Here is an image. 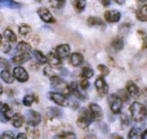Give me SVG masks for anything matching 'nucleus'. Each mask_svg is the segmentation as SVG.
Masks as SVG:
<instances>
[{
    "label": "nucleus",
    "mask_w": 147,
    "mask_h": 139,
    "mask_svg": "<svg viewBox=\"0 0 147 139\" xmlns=\"http://www.w3.org/2000/svg\"><path fill=\"white\" fill-rule=\"evenodd\" d=\"M50 83L51 87L54 90H56L57 92L62 93L64 95H68L70 93L69 85L60 76H52V77H50Z\"/></svg>",
    "instance_id": "f257e3e1"
},
{
    "label": "nucleus",
    "mask_w": 147,
    "mask_h": 139,
    "mask_svg": "<svg viewBox=\"0 0 147 139\" xmlns=\"http://www.w3.org/2000/svg\"><path fill=\"white\" fill-rule=\"evenodd\" d=\"M130 113L134 121L141 122L146 117V107L139 102H133L130 106Z\"/></svg>",
    "instance_id": "f03ea898"
},
{
    "label": "nucleus",
    "mask_w": 147,
    "mask_h": 139,
    "mask_svg": "<svg viewBox=\"0 0 147 139\" xmlns=\"http://www.w3.org/2000/svg\"><path fill=\"white\" fill-rule=\"evenodd\" d=\"M108 104L113 113L119 114L123 106V101L117 94H111L108 97Z\"/></svg>",
    "instance_id": "7ed1b4c3"
},
{
    "label": "nucleus",
    "mask_w": 147,
    "mask_h": 139,
    "mask_svg": "<svg viewBox=\"0 0 147 139\" xmlns=\"http://www.w3.org/2000/svg\"><path fill=\"white\" fill-rule=\"evenodd\" d=\"M91 122H92V119H91L89 110H86L85 108H82L79 117H78L77 121H76L78 127L81 128V129H85V128H87L90 125Z\"/></svg>",
    "instance_id": "20e7f679"
},
{
    "label": "nucleus",
    "mask_w": 147,
    "mask_h": 139,
    "mask_svg": "<svg viewBox=\"0 0 147 139\" xmlns=\"http://www.w3.org/2000/svg\"><path fill=\"white\" fill-rule=\"evenodd\" d=\"M48 97L49 99L53 101L54 103H56L57 105L60 106H69V100L66 98V96L62 93L59 92H49L48 93Z\"/></svg>",
    "instance_id": "39448f33"
},
{
    "label": "nucleus",
    "mask_w": 147,
    "mask_h": 139,
    "mask_svg": "<svg viewBox=\"0 0 147 139\" xmlns=\"http://www.w3.org/2000/svg\"><path fill=\"white\" fill-rule=\"evenodd\" d=\"M89 113H90L92 121L99 122L102 120L103 118L102 110H101V107L98 104H96V103H90L89 104Z\"/></svg>",
    "instance_id": "423d86ee"
},
{
    "label": "nucleus",
    "mask_w": 147,
    "mask_h": 139,
    "mask_svg": "<svg viewBox=\"0 0 147 139\" xmlns=\"http://www.w3.org/2000/svg\"><path fill=\"white\" fill-rule=\"evenodd\" d=\"M27 123V125L37 126L41 122V116L38 112L28 110L25 114V119H24Z\"/></svg>",
    "instance_id": "0eeeda50"
},
{
    "label": "nucleus",
    "mask_w": 147,
    "mask_h": 139,
    "mask_svg": "<svg viewBox=\"0 0 147 139\" xmlns=\"http://www.w3.org/2000/svg\"><path fill=\"white\" fill-rule=\"evenodd\" d=\"M95 88H96L97 92L100 96H105V95L108 93L109 91V87L107 83L105 82V80L103 79L102 76L98 77L95 81Z\"/></svg>",
    "instance_id": "6e6552de"
},
{
    "label": "nucleus",
    "mask_w": 147,
    "mask_h": 139,
    "mask_svg": "<svg viewBox=\"0 0 147 139\" xmlns=\"http://www.w3.org/2000/svg\"><path fill=\"white\" fill-rule=\"evenodd\" d=\"M13 76L15 79H17L19 82H26L29 78V75H28L27 71L24 69L21 66H16L13 69Z\"/></svg>",
    "instance_id": "1a4fd4ad"
},
{
    "label": "nucleus",
    "mask_w": 147,
    "mask_h": 139,
    "mask_svg": "<svg viewBox=\"0 0 147 139\" xmlns=\"http://www.w3.org/2000/svg\"><path fill=\"white\" fill-rule=\"evenodd\" d=\"M37 13H38L39 17L43 20L46 23H55V18L52 16L51 12L49 11L47 8L45 7H41L37 10Z\"/></svg>",
    "instance_id": "9d476101"
},
{
    "label": "nucleus",
    "mask_w": 147,
    "mask_h": 139,
    "mask_svg": "<svg viewBox=\"0 0 147 139\" xmlns=\"http://www.w3.org/2000/svg\"><path fill=\"white\" fill-rule=\"evenodd\" d=\"M55 54H56L60 59L67 58L70 54V46L68 44H61L58 45L55 49Z\"/></svg>",
    "instance_id": "9b49d317"
},
{
    "label": "nucleus",
    "mask_w": 147,
    "mask_h": 139,
    "mask_svg": "<svg viewBox=\"0 0 147 139\" xmlns=\"http://www.w3.org/2000/svg\"><path fill=\"white\" fill-rule=\"evenodd\" d=\"M105 20L109 23H115V22H118L121 18V14H120L119 11L117 10H109V11H106L104 14Z\"/></svg>",
    "instance_id": "f8f14e48"
},
{
    "label": "nucleus",
    "mask_w": 147,
    "mask_h": 139,
    "mask_svg": "<svg viewBox=\"0 0 147 139\" xmlns=\"http://www.w3.org/2000/svg\"><path fill=\"white\" fill-rule=\"evenodd\" d=\"M69 88H70V93H72V94L75 97H77L78 99H80V100H85L86 99V95L81 93V91H80V89H79V85H78L77 82H75V81L71 82L69 85Z\"/></svg>",
    "instance_id": "ddd939ff"
},
{
    "label": "nucleus",
    "mask_w": 147,
    "mask_h": 139,
    "mask_svg": "<svg viewBox=\"0 0 147 139\" xmlns=\"http://www.w3.org/2000/svg\"><path fill=\"white\" fill-rule=\"evenodd\" d=\"M31 58L30 52H24V53H19L16 56H14L12 58V62L16 65H21V64L25 63L26 61H28Z\"/></svg>",
    "instance_id": "4468645a"
},
{
    "label": "nucleus",
    "mask_w": 147,
    "mask_h": 139,
    "mask_svg": "<svg viewBox=\"0 0 147 139\" xmlns=\"http://www.w3.org/2000/svg\"><path fill=\"white\" fill-rule=\"evenodd\" d=\"M84 61V58H83V55L79 52H74L70 55V64L72 66H80Z\"/></svg>",
    "instance_id": "2eb2a0df"
},
{
    "label": "nucleus",
    "mask_w": 147,
    "mask_h": 139,
    "mask_svg": "<svg viewBox=\"0 0 147 139\" xmlns=\"http://www.w3.org/2000/svg\"><path fill=\"white\" fill-rule=\"evenodd\" d=\"M126 90L129 93L130 96H133V97L139 96V88H138L137 85L134 83L133 81H131V80L127 81V83H126Z\"/></svg>",
    "instance_id": "dca6fc26"
},
{
    "label": "nucleus",
    "mask_w": 147,
    "mask_h": 139,
    "mask_svg": "<svg viewBox=\"0 0 147 139\" xmlns=\"http://www.w3.org/2000/svg\"><path fill=\"white\" fill-rule=\"evenodd\" d=\"M20 4L14 0H0V8H10V9H17L20 8Z\"/></svg>",
    "instance_id": "f3484780"
},
{
    "label": "nucleus",
    "mask_w": 147,
    "mask_h": 139,
    "mask_svg": "<svg viewBox=\"0 0 147 139\" xmlns=\"http://www.w3.org/2000/svg\"><path fill=\"white\" fill-rule=\"evenodd\" d=\"M71 3L77 13H81L86 7V0H71Z\"/></svg>",
    "instance_id": "a211bd4d"
},
{
    "label": "nucleus",
    "mask_w": 147,
    "mask_h": 139,
    "mask_svg": "<svg viewBox=\"0 0 147 139\" xmlns=\"http://www.w3.org/2000/svg\"><path fill=\"white\" fill-rule=\"evenodd\" d=\"M11 122H12V125L16 128H20L24 123V117L19 113H16L13 114L11 117Z\"/></svg>",
    "instance_id": "6ab92c4d"
},
{
    "label": "nucleus",
    "mask_w": 147,
    "mask_h": 139,
    "mask_svg": "<svg viewBox=\"0 0 147 139\" xmlns=\"http://www.w3.org/2000/svg\"><path fill=\"white\" fill-rule=\"evenodd\" d=\"M110 46H111V48L113 49V51H115V52H118V51L122 50V49H123V46H124L123 39L120 38V37H117V38L113 39Z\"/></svg>",
    "instance_id": "aec40b11"
},
{
    "label": "nucleus",
    "mask_w": 147,
    "mask_h": 139,
    "mask_svg": "<svg viewBox=\"0 0 147 139\" xmlns=\"http://www.w3.org/2000/svg\"><path fill=\"white\" fill-rule=\"evenodd\" d=\"M0 76H1L2 80H3L4 82H6V83H13L14 81V76L11 74V72L9 71V70L7 69H4L1 71V73H0Z\"/></svg>",
    "instance_id": "412c9836"
},
{
    "label": "nucleus",
    "mask_w": 147,
    "mask_h": 139,
    "mask_svg": "<svg viewBox=\"0 0 147 139\" xmlns=\"http://www.w3.org/2000/svg\"><path fill=\"white\" fill-rule=\"evenodd\" d=\"M47 62H49L51 66H58L61 63V59L55 54V52H50L47 57Z\"/></svg>",
    "instance_id": "4be33fe9"
},
{
    "label": "nucleus",
    "mask_w": 147,
    "mask_h": 139,
    "mask_svg": "<svg viewBox=\"0 0 147 139\" xmlns=\"http://www.w3.org/2000/svg\"><path fill=\"white\" fill-rule=\"evenodd\" d=\"M32 53H33V56H34V58L36 59V61L38 62L39 64L43 65V64H46L47 63V56H45L42 52H41V51L34 50Z\"/></svg>",
    "instance_id": "5701e85b"
},
{
    "label": "nucleus",
    "mask_w": 147,
    "mask_h": 139,
    "mask_svg": "<svg viewBox=\"0 0 147 139\" xmlns=\"http://www.w3.org/2000/svg\"><path fill=\"white\" fill-rule=\"evenodd\" d=\"M16 51L19 53H24V52H31V45L27 42H21L18 43V45L16 46Z\"/></svg>",
    "instance_id": "b1692460"
},
{
    "label": "nucleus",
    "mask_w": 147,
    "mask_h": 139,
    "mask_svg": "<svg viewBox=\"0 0 147 139\" xmlns=\"http://www.w3.org/2000/svg\"><path fill=\"white\" fill-rule=\"evenodd\" d=\"M87 24L89 26H98V27L105 28V24L100 18L97 17H89L87 19Z\"/></svg>",
    "instance_id": "393cba45"
},
{
    "label": "nucleus",
    "mask_w": 147,
    "mask_h": 139,
    "mask_svg": "<svg viewBox=\"0 0 147 139\" xmlns=\"http://www.w3.org/2000/svg\"><path fill=\"white\" fill-rule=\"evenodd\" d=\"M0 112L3 114V116L6 118V119H7V121L9 119H11L12 115H13V111H12V109L10 108L8 104H3V105H2Z\"/></svg>",
    "instance_id": "a878e982"
},
{
    "label": "nucleus",
    "mask_w": 147,
    "mask_h": 139,
    "mask_svg": "<svg viewBox=\"0 0 147 139\" xmlns=\"http://www.w3.org/2000/svg\"><path fill=\"white\" fill-rule=\"evenodd\" d=\"M128 138H129V139H142L141 130H140L139 128H137V127H133L129 131Z\"/></svg>",
    "instance_id": "bb28decb"
},
{
    "label": "nucleus",
    "mask_w": 147,
    "mask_h": 139,
    "mask_svg": "<svg viewBox=\"0 0 147 139\" xmlns=\"http://www.w3.org/2000/svg\"><path fill=\"white\" fill-rule=\"evenodd\" d=\"M3 36L5 37V39L9 42H16L17 41V37H16L15 33L11 30V29H6L4 31Z\"/></svg>",
    "instance_id": "cd10ccee"
},
{
    "label": "nucleus",
    "mask_w": 147,
    "mask_h": 139,
    "mask_svg": "<svg viewBox=\"0 0 147 139\" xmlns=\"http://www.w3.org/2000/svg\"><path fill=\"white\" fill-rule=\"evenodd\" d=\"M136 15L140 21H147V5H144L143 7L140 8Z\"/></svg>",
    "instance_id": "c85d7f7f"
},
{
    "label": "nucleus",
    "mask_w": 147,
    "mask_h": 139,
    "mask_svg": "<svg viewBox=\"0 0 147 139\" xmlns=\"http://www.w3.org/2000/svg\"><path fill=\"white\" fill-rule=\"evenodd\" d=\"M27 133L29 134L32 138H38L39 137V130L37 129V126H32V125H27L26 127Z\"/></svg>",
    "instance_id": "c756f323"
},
{
    "label": "nucleus",
    "mask_w": 147,
    "mask_h": 139,
    "mask_svg": "<svg viewBox=\"0 0 147 139\" xmlns=\"http://www.w3.org/2000/svg\"><path fill=\"white\" fill-rule=\"evenodd\" d=\"M19 33L22 36L27 37L31 33V27L29 25H27V24H21L19 26Z\"/></svg>",
    "instance_id": "7c9ffc66"
},
{
    "label": "nucleus",
    "mask_w": 147,
    "mask_h": 139,
    "mask_svg": "<svg viewBox=\"0 0 147 139\" xmlns=\"http://www.w3.org/2000/svg\"><path fill=\"white\" fill-rule=\"evenodd\" d=\"M66 0H49V3H50L51 7L54 8V9H60L65 5Z\"/></svg>",
    "instance_id": "2f4dec72"
},
{
    "label": "nucleus",
    "mask_w": 147,
    "mask_h": 139,
    "mask_svg": "<svg viewBox=\"0 0 147 139\" xmlns=\"http://www.w3.org/2000/svg\"><path fill=\"white\" fill-rule=\"evenodd\" d=\"M94 75V71H93L91 68L89 67H83L81 71V76L82 78H86V79H89V78L93 77Z\"/></svg>",
    "instance_id": "473e14b6"
},
{
    "label": "nucleus",
    "mask_w": 147,
    "mask_h": 139,
    "mask_svg": "<svg viewBox=\"0 0 147 139\" xmlns=\"http://www.w3.org/2000/svg\"><path fill=\"white\" fill-rule=\"evenodd\" d=\"M55 139H76L75 134L72 132H62L54 137Z\"/></svg>",
    "instance_id": "72a5a7b5"
},
{
    "label": "nucleus",
    "mask_w": 147,
    "mask_h": 139,
    "mask_svg": "<svg viewBox=\"0 0 147 139\" xmlns=\"http://www.w3.org/2000/svg\"><path fill=\"white\" fill-rule=\"evenodd\" d=\"M137 34L140 36V38L142 39V48L146 49L147 48V34L144 31L142 30H138L137 31Z\"/></svg>",
    "instance_id": "f704fd0d"
},
{
    "label": "nucleus",
    "mask_w": 147,
    "mask_h": 139,
    "mask_svg": "<svg viewBox=\"0 0 147 139\" xmlns=\"http://www.w3.org/2000/svg\"><path fill=\"white\" fill-rule=\"evenodd\" d=\"M48 114L51 117H60L62 115V111L58 108H55V107H51L49 108Z\"/></svg>",
    "instance_id": "c9c22d12"
},
{
    "label": "nucleus",
    "mask_w": 147,
    "mask_h": 139,
    "mask_svg": "<svg viewBox=\"0 0 147 139\" xmlns=\"http://www.w3.org/2000/svg\"><path fill=\"white\" fill-rule=\"evenodd\" d=\"M33 102H34V96H32V95H26L23 98V104L27 107L31 106Z\"/></svg>",
    "instance_id": "e433bc0d"
},
{
    "label": "nucleus",
    "mask_w": 147,
    "mask_h": 139,
    "mask_svg": "<svg viewBox=\"0 0 147 139\" xmlns=\"http://www.w3.org/2000/svg\"><path fill=\"white\" fill-rule=\"evenodd\" d=\"M117 95L122 99V101H124V102H128V101H129V93H127L125 90H120Z\"/></svg>",
    "instance_id": "4c0bfd02"
},
{
    "label": "nucleus",
    "mask_w": 147,
    "mask_h": 139,
    "mask_svg": "<svg viewBox=\"0 0 147 139\" xmlns=\"http://www.w3.org/2000/svg\"><path fill=\"white\" fill-rule=\"evenodd\" d=\"M0 66H1L2 68H4V69H10V67H11V64H10V62L8 61L7 59H5V58H0Z\"/></svg>",
    "instance_id": "58836bf2"
},
{
    "label": "nucleus",
    "mask_w": 147,
    "mask_h": 139,
    "mask_svg": "<svg viewBox=\"0 0 147 139\" xmlns=\"http://www.w3.org/2000/svg\"><path fill=\"white\" fill-rule=\"evenodd\" d=\"M2 44V51L4 53H9L10 50H11V45H10V42L9 41L6 40L4 43H1Z\"/></svg>",
    "instance_id": "ea45409f"
},
{
    "label": "nucleus",
    "mask_w": 147,
    "mask_h": 139,
    "mask_svg": "<svg viewBox=\"0 0 147 139\" xmlns=\"http://www.w3.org/2000/svg\"><path fill=\"white\" fill-rule=\"evenodd\" d=\"M98 70L100 71L101 76H106L109 74V69L105 65H98Z\"/></svg>",
    "instance_id": "a19ab883"
},
{
    "label": "nucleus",
    "mask_w": 147,
    "mask_h": 139,
    "mask_svg": "<svg viewBox=\"0 0 147 139\" xmlns=\"http://www.w3.org/2000/svg\"><path fill=\"white\" fill-rule=\"evenodd\" d=\"M79 87L81 89H83V90H86V89L89 87V82H88V79H86V78H82L81 79V82H80V85Z\"/></svg>",
    "instance_id": "79ce46f5"
},
{
    "label": "nucleus",
    "mask_w": 147,
    "mask_h": 139,
    "mask_svg": "<svg viewBox=\"0 0 147 139\" xmlns=\"http://www.w3.org/2000/svg\"><path fill=\"white\" fill-rule=\"evenodd\" d=\"M121 122H122V124L125 126H128L130 124V120L126 114H122L121 115Z\"/></svg>",
    "instance_id": "37998d69"
},
{
    "label": "nucleus",
    "mask_w": 147,
    "mask_h": 139,
    "mask_svg": "<svg viewBox=\"0 0 147 139\" xmlns=\"http://www.w3.org/2000/svg\"><path fill=\"white\" fill-rule=\"evenodd\" d=\"M0 139H14V136L11 132H5L0 136Z\"/></svg>",
    "instance_id": "c03bdc74"
},
{
    "label": "nucleus",
    "mask_w": 147,
    "mask_h": 139,
    "mask_svg": "<svg viewBox=\"0 0 147 139\" xmlns=\"http://www.w3.org/2000/svg\"><path fill=\"white\" fill-rule=\"evenodd\" d=\"M15 139H27V134L26 133H19Z\"/></svg>",
    "instance_id": "a18cd8bd"
},
{
    "label": "nucleus",
    "mask_w": 147,
    "mask_h": 139,
    "mask_svg": "<svg viewBox=\"0 0 147 139\" xmlns=\"http://www.w3.org/2000/svg\"><path fill=\"white\" fill-rule=\"evenodd\" d=\"M101 2H102L103 6H105V7L110 5V0H101Z\"/></svg>",
    "instance_id": "49530a36"
},
{
    "label": "nucleus",
    "mask_w": 147,
    "mask_h": 139,
    "mask_svg": "<svg viewBox=\"0 0 147 139\" xmlns=\"http://www.w3.org/2000/svg\"><path fill=\"white\" fill-rule=\"evenodd\" d=\"M115 2H116L117 4H119V5H123L124 3H125V0H114Z\"/></svg>",
    "instance_id": "de8ad7c7"
},
{
    "label": "nucleus",
    "mask_w": 147,
    "mask_h": 139,
    "mask_svg": "<svg viewBox=\"0 0 147 139\" xmlns=\"http://www.w3.org/2000/svg\"><path fill=\"white\" fill-rule=\"evenodd\" d=\"M142 139H147V129L142 133Z\"/></svg>",
    "instance_id": "09e8293b"
},
{
    "label": "nucleus",
    "mask_w": 147,
    "mask_h": 139,
    "mask_svg": "<svg viewBox=\"0 0 147 139\" xmlns=\"http://www.w3.org/2000/svg\"><path fill=\"white\" fill-rule=\"evenodd\" d=\"M2 92H3V87H2V85L0 84V94H2Z\"/></svg>",
    "instance_id": "8fccbe9b"
},
{
    "label": "nucleus",
    "mask_w": 147,
    "mask_h": 139,
    "mask_svg": "<svg viewBox=\"0 0 147 139\" xmlns=\"http://www.w3.org/2000/svg\"><path fill=\"white\" fill-rule=\"evenodd\" d=\"M1 43H2V36H1V34H0V46H1Z\"/></svg>",
    "instance_id": "3c124183"
},
{
    "label": "nucleus",
    "mask_w": 147,
    "mask_h": 139,
    "mask_svg": "<svg viewBox=\"0 0 147 139\" xmlns=\"http://www.w3.org/2000/svg\"><path fill=\"white\" fill-rule=\"evenodd\" d=\"M116 139H124V138H123V137H121V136H118V137H117Z\"/></svg>",
    "instance_id": "603ef678"
},
{
    "label": "nucleus",
    "mask_w": 147,
    "mask_h": 139,
    "mask_svg": "<svg viewBox=\"0 0 147 139\" xmlns=\"http://www.w3.org/2000/svg\"><path fill=\"white\" fill-rule=\"evenodd\" d=\"M139 1H141V2H145V1H147V0H139Z\"/></svg>",
    "instance_id": "864d4df0"
},
{
    "label": "nucleus",
    "mask_w": 147,
    "mask_h": 139,
    "mask_svg": "<svg viewBox=\"0 0 147 139\" xmlns=\"http://www.w3.org/2000/svg\"><path fill=\"white\" fill-rule=\"evenodd\" d=\"M0 106H1V101H0Z\"/></svg>",
    "instance_id": "5fc2aeb1"
},
{
    "label": "nucleus",
    "mask_w": 147,
    "mask_h": 139,
    "mask_svg": "<svg viewBox=\"0 0 147 139\" xmlns=\"http://www.w3.org/2000/svg\"><path fill=\"white\" fill-rule=\"evenodd\" d=\"M36 1H41V0H36Z\"/></svg>",
    "instance_id": "6e6d98bb"
}]
</instances>
